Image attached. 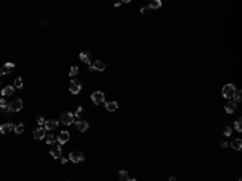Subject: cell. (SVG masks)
<instances>
[{"label":"cell","mask_w":242,"mask_h":181,"mask_svg":"<svg viewBox=\"0 0 242 181\" xmlns=\"http://www.w3.org/2000/svg\"><path fill=\"white\" fill-rule=\"evenodd\" d=\"M236 89L237 87L234 86V84H226V86L223 87V97H226L228 100H232L234 94H236Z\"/></svg>","instance_id":"cell-1"},{"label":"cell","mask_w":242,"mask_h":181,"mask_svg":"<svg viewBox=\"0 0 242 181\" xmlns=\"http://www.w3.org/2000/svg\"><path fill=\"white\" fill-rule=\"evenodd\" d=\"M90 100L95 104V105H100V104H105V94L102 91H94L92 95H90Z\"/></svg>","instance_id":"cell-2"},{"label":"cell","mask_w":242,"mask_h":181,"mask_svg":"<svg viewBox=\"0 0 242 181\" xmlns=\"http://www.w3.org/2000/svg\"><path fill=\"white\" fill-rule=\"evenodd\" d=\"M82 89V83L79 81V79H73V81L70 83V92L71 94H79Z\"/></svg>","instance_id":"cell-3"},{"label":"cell","mask_w":242,"mask_h":181,"mask_svg":"<svg viewBox=\"0 0 242 181\" xmlns=\"http://www.w3.org/2000/svg\"><path fill=\"white\" fill-rule=\"evenodd\" d=\"M60 121H61L63 124H65V126H70V124H73V123H74V115L71 113V112H65V113L61 115Z\"/></svg>","instance_id":"cell-4"},{"label":"cell","mask_w":242,"mask_h":181,"mask_svg":"<svg viewBox=\"0 0 242 181\" xmlns=\"http://www.w3.org/2000/svg\"><path fill=\"white\" fill-rule=\"evenodd\" d=\"M23 108V100L21 99H15L8 104V110L10 112H19Z\"/></svg>","instance_id":"cell-5"},{"label":"cell","mask_w":242,"mask_h":181,"mask_svg":"<svg viewBox=\"0 0 242 181\" xmlns=\"http://www.w3.org/2000/svg\"><path fill=\"white\" fill-rule=\"evenodd\" d=\"M15 70V63H11V62H7L5 65H2L0 66V76H5V74H10L11 71Z\"/></svg>","instance_id":"cell-6"},{"label":"cell","mask_w":242,"mask_h":181,"mask_svg":"<svg viewBox=\"0 0 242 181\" xmlns=\"http://www.w3.org/2000/svg\"><path fill=\"white\" fill-rule=\"evenodd\" d=\"M70 160L74 162V163H81V162H84V154L79 152V150H74V152L70 154Z\"/></svg>","instance_id":"cell-7"},{"label":"cell","mask_w":242,"mask_h":181,"mask_svg":"<svg viewBox=\"0 0 242 181\" xmlns=\"http://www.w3.org/2000/svg\"><path fill=\"white\" fill-rule=\"evenodd\" d=\"M45 134H47V133H45V128H44V126H37V128H36V130L33 131V138L37 139V141L44 139V138H45Z\"/></svg>","instance_id":"cell-8"},{"label":"cell","mask_w":242,"mask_h":181,"mask_svg":"<svg viewBox=\"0 0 242 181\" xmlns=\"http://www.w3.org/2000/svg\"><path fill=\"white\" fill-rule=\"evenodd\" d=\"M44 128H45V131L52 133L53 130H57V128H58V121H57V120H45Z\"/></svg>","instance_id":"cell-9"},{"label":"cell","mask_w":242,"mask_h":181,"mask_svg":"<svg viewBox=\"0 0 242 181\" xmlns=\"http://www.w3.org/2000/svg\"><path fill=\"white\" fill-rule=\"evenodd\" d=\"M70 141V133L68 131H61L60 134L57 136V142L60 144V146H63V144H66Z\"/></svg>","instance_id":"cell-10"},{"label":"cell","mask_w":242,"mask_h":181,"mask_svg":"<svg viewBox=\"0 0 242 181\" xmlns=\"http://www.w3.org/2000/svg\"><path fill=\"white\" fill-rule=\"evenodd\" d=\"M50 155H52L53 159H60V155H61V146L60 144L52 146V149H50Z\"/></svg>","instance_id":"cell-11"},{"label":"cell","mask_w":242,"mask_h":181,"mask_svg":"<svg viewBox=\"0 0 242 181\" xmlns=\"http://www.w3.org/2000/svg\"><path fill=\"white\" fill-rule=\"evenodd\" d=\"M76 128H78V131L84 133V131H87V128H89V123H87L86 120H76Z\"/></svg>","instance_id":"cell-12"},{"label":"cell","mask_w":242,"mask_h":181,"mask_svg":"<svg viewBox=\"0 0 242 181\" xmlns=\"http://www.w3.org/2000/svg\"><path fill=\"white\" fill-rule=\"evenodd\" d=\"M79 58H81V62H84L87 66H89V65H92V63H94L92 60H90V55L87 54V52H81V54H79Z\"/></svg>","instance_id":"cell-13"},{"label":"cell","mask_w":242,"mask_h":181,"mask_svg":"<svg viewBox=\"0 0 242 181\" xmlns=\"http://www.w3.org/2000/svg\"><path fill=\"white\" fill-rule=\"evenodd\" d=\"M236 107H237V104L234 102V100H228V102L224 104V110L228 112V113H232V112L236 110Z\"/></svg>","instance_id":"cell-14"},{"label":"cell","mask_w":242,"mask_h":181,"mask_svg":"<svg viewBox=\"0 0 242 181\" xmlns=\"http://www.w3.org/2000/svg\"><path fill=\"white\" fill-rule=\"evenodd\" d=\"M15 130V124L13 123H5V124H0V133L2 134H7L8 131Z\"/></svg>","instance_id":"cell-15"},{"label":"cell","mask_w":242,"mask_h":181,"mask_svg":"<svg viewBox=\"0 0 242 181\" xmlns=\"http://www.w3.org/2000/svg\"><path fill=\"white\" fill-rule=\"evenodd\" d=\"M92 68H94V71H104L105 70V63L102 62V60H97V62L92 63Z\"/></svg>","instance_id":"cell-16"},{"label":"cell","mask_w":242,"mask_h":181,"mask_svg":"<svg viewBox=\"0 0 242 181\" xmlns=\"http://www.w3.org/2000/svg\"><path fill=\"white\" fill-rule=\"evenodd\" d=\"M44 141H45V144H49V146H53V142L57 141V138H55L52 133H47L45 138H44Z\"/></svg>","instance_id":"cell-17"},{"label":"cell","mask_w":242,"mask_h":181,"mask_svg":"<svg viewBox=\"0 0 242 181\" xmlns=\"http://www.w3.org/2000/svg\"><path fill=\"white\" fill-rule=\"evenodd\" d=\"M15 92V87L13 86H7L2 89V97H8V95H11Z\"/></svg>","instance_id":"cell-18"},{"label":"cell","mask_w":242,"mask_h":181,"mask_svg":"<svg viewBox=\"0 0 242 181\" xmlns=\"http://www.w3.org/2000/svg\"><path fill=\"white\" fill-rule=\"evenodd\" d=\"M105 108L108 112H116V108H118V104L115 102V100H112V102H105Z\"/></svg>","instance_id":"cell-19"},{"label":"cell","mask_w":242,"mask_h":181,"mask_svg":"<svg viewBox=\"0 0 242 181\" xmlns=\"http://www.w3.org/2000/svg\"><path fill=\"white\" fill-rule=\"evenodd\" d=\"M229 146H231L234 150H241V149H242V141H241V139H234L232 142L229 144Z\"/></svg>","instance_id":"cell-20"},{"label":"cell","mask_w":242,"mask_h":181,"mask_svg":"<svg viewBox=\"0 0 242 181\" xmlns=\"http://www.w3.org/2000/svg\"><path fill=\"white\" fill-rule=\"evenodd\" d=\"M118 180H120V181H129V173L124 171V170H121L120 173H118Z\"/></svg>","instance_id":"cell-21"},{"label":"cell","mask_w":242,"mask_h":181,"mask_svg":"<svg viewBox=\"0 0 242 181\" xmlns=\"http://www.w3.org/2000/svg\"><path fill=\"white\" fill-rule=\"evenodd\" d=\"M160 7H161V0H153V2H150L149 8H152V10H157V8H160Z\"/></svg>","instance_id":"cell-22"},{"label":"cell","mask_w":242,"mask_h":181,"mask_svg":"<svg viewBox=\"0 0 242 181\" xmlns=\"http://www.w3.org/2000/svg\"><path fill=\"white\" fill-rule=\"evenodd\" d=\"M234 131L237 133H242V120H236V123H234Z\"/></svg>","instance_id":"cell-23"},{"label":"cell","mask_w":242,"mask_h":181,"mask_svg":"<svg viewBox=\"0 0 242 181\" xmlns=\"http://www.w3.org/2000/svg\"><path fill=\"white\" fill-rule=\"evenodd\" d=\"M16 134H21L23 131H24V124L23 123H18V124H15V130H13Z\"/></svg>","instance_id":"cell-24"},{"label":"cell","mask_w":242,"mask_h":181,"mask_svg":"<svg viewBox=\"0 0 242 181\" xmlns=\"http://www.w3.org/2000/svg\"><path fill=\"white\" fill-rule=\"evenodd\" d=\"M78 73H79V68H78L76 65H74V66L70 70V78H76V76H78Z\"/></svg>","instance_id":"cell-25"},{"label":"cell","mask_w":242,"mask_h":181,"mask_svg":"<svg viewBox=\"0 0 242 181\" xmlns=\"http://www.w3.org/2000/svg\"><path fill=\"white\" fill-rule=\"evenodd\" d=\"M82 113H84V108H82V107H78L76 108V112H74V120H76V118H79V116H82Z\"/></svg>","instance_id":"cell-26"},{"label":"cell","mask_w":242,"mask_h":181,"mask_svg":"<svg viewBox=\"0 0 242 181\" xmlns=\"http://www.w3.org/2000/svg\"><path fill=\"white\" fill-rule=\"evenodd\" d=\"M241 95H242V92H241L239 89H236V94H234L232 100H234V102H236V104H239V102H241Z\"/></svg>","instance_id":"cell-27"},{"label":"cell","mask_w":242,"mask_h":181,"mask_svg":"<svg viewBox=\"0 0 242 181\" xmlns=\"http://www.w3.org/2000/svg\"><path fill=\"white\" fill-rule=\"evenodd\" d=\"M23 87V78H16L15 79V89H21Z\"/></svg>","instance_id":"cell-28"},{"label":"cell","mask_w":242,"mask_h":181,"mask_svg":"<svg viewBox=\"0 0 242 181\" xmlns=\"http://www.w3.org/2000/svg\"><path fill=\"white\" fill-rule=\"evenodd\" d=\"M7 107H8V102L5 100V97H0V108H2V110H5Z\"/></svg>","instance_id":"cell-29"},{"label":"cell","mask_w":242,"mask_h":181,"mask_svg":"<svg viewBox=\"0 0 242 181\" xmlns=\"http://www.w3.org/2000/svg\"><path fill=\"white\" fill-rule=\"evenodd\" d=\"M223 133H224V136H231V134H232V128H231V126H226Z\"/></svg>","instance_id":"cell-30"},{"label":"cell","mask_w":242,"mask_h":181,"mask_svg":"<svg viewBox=\"0 0 242 181\" xmlns=\"http://www.w3.org/2000/svg\"><path fill=\"white\" fill-rule=\"evenodd\" d=\"M44 123H45V118H44V116H37V124L39 126H44Z\"/></svg>","instance_id":"cell-31"},{"label":"cell","mask_w":242,"mask_h":181,"mask_svg":"<svg viewBox=\"0 0 242 181\" xmlns=\"http://www.w3.org/2000/svg\"><path fill=\"white\" fill-rule=\"evenodd\" d=\"M60 160H61V163H66L70 160V157H60Z\"/></svg>","instance_id":"cell-32"},{"label":"cell","mask_w":242,"mask_h":181,"mask_svg":"<svg viewBox=\"0 0 242 181\" xmlns=\"http://www.w3.org/2000/svg\"><path fill=\"white\" fill-rule=\"evenodd\" d=\"M221 147L226 149V147H229V144H228V142H221Z\"/></svg>","instance_id":"cell-33"},{"label":"cell","mask_w":242,"mask_h":181,"mask_svg":"<svg viewBox=\"0 0 242 181\" xmlns=\"http://www.w3.org/2000/svg\"><path fill=\"white\" fill-rule=\"evenodd\" d=\"M168 181H178V180H176V178H174V176H171V178H169Z\"/></svg>","instance_id":"cell-34"},{"label":"cell","mask_w":242,"mask_h":181,"mask_svg":"<svg viewBox=\"0 0 242 181\" xmlns=\"http://www.w3.org/2000/svg\"><path fill=\"white\" fill-rule=\"evenodd\" d=\"M129 181H137L136 178H129Z\"/></svg>","instance_id":"cell-35"},{"label":"cell","mask_w":242,"mask_h":181,"mask_svg":"<svg viewBox=\"0 0 242 181\" xmlns=\"http://www.w3.org/2000/svg\"><path fill=\"white\" fill-rule=\"evenodd\" d=\"M239 181H242V180H239Z\"/></svg>","instance_id":"cell-36"},{"label":"cell","mask_w":242,"mask_h":181,"mask_svg":"<svg viewBox=\"0 0 242 181\" xmlns=\"http://www.w3.org/2000/svg\"><path fill=\"white\" fill-rule=\"evenodd\" d=\"M66 181H68V180H66Z\"/></svg>","instance_id":"cell-37"}]
</instances>
